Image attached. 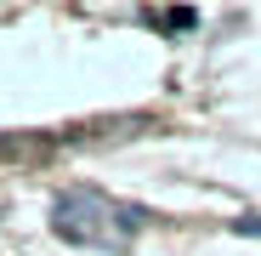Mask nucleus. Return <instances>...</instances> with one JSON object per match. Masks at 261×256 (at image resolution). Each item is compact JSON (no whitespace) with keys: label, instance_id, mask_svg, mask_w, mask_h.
I'll return each mask as SVG.
<instances>
[{"label":"nucleus","instance_id":"f257e3e1","mask_svg":"<svg viewBox=\"0 0 261 256\" xmlns=\"http://www.w3.org/2000/svg\"><path fill=\"white\" fill-rule=\"evenodd\" d=\"M114 217H119V211H114L108 199H97V194H68V199H57V234H63V239H80V245H119L125 234L114 228Z\"/></svg>","mask_w":261,"mask_h":256},{"label":"nucleus","instance_id":"f03ea898","mask_svg":"<svg viewBox=\"0 0 261 256\" xmlns=\"http://www.w3.org/2000/svg\"><path fill=\"white\" fill-rule=\"evenodd\" d=\"M239 234H261V217H239Z\"/></svg>","mask_w":261,"mask_h":256}]
</instances>
